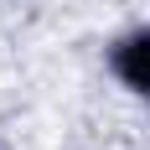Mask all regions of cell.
<instances>
[{
	"label": "cell",
	"instance_id": "1",
	"mask_svg": "<svg viewBox=\"0 0 150 150\" xmlns=\"http://www.w3.org/2000/svg\"><path fill=\"white\" fill-rule=\"evenodd\" d=\"M104 67L114 78V88L129 93L135 104H145V114H150V21H135V26L109 36Z\"/></svg>",
	"mask_w": 150,
	"mask_h": 150
}]
</instances>
